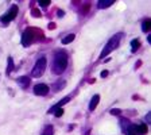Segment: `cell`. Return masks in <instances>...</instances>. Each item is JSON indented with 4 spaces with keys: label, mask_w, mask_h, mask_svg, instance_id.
<instances>
[{
    "label": "cell",
    "mask_w": 151,
    "mask_h": 135,
    "mask_svg": "<svg viewBox=\"0 0 151 135\" xmlns=\"http://www.w3.org/2000/svg\"><path fill=\"white\" fill-rule=\"evenodd\" d=\"M67 68V56L65 51H58L54 56V61H53V66H51V70L57 75H61L63 73V70Z\"/></svg>",
    "instance_id": "cell-1"
},
{
    "label": "cell",
    "mask_w": 151,
    "mask_h": 135,
    "mask_svg": "<svg viewBox=\"0 0 151 135\" xmlns=\"http://www.w3.org/2000/svg\"><path fill=\"white\" fill-rule=\"evenodd\" d=\"M122 34H117V35H113L112 38L109 39L108 42H107V45L104 46V49H103L101 54H100V58H104L107 57L109 53H112L113 50L116 49V47L119 46V43H120V39H122Z\"/></svg>",
    "instance_id": "cell-2"
},
{
    "label": "cell",
    "mask_w": 151,
    "mask_h": 135,
    "mask_svg": "<svg viewBox=\"0 0 151 135\" xmlns=\"http://www.w3.org/2000/svg\"><path fill=\"white\" fill-rule=\"evenodd\" d=\"M46 69V58L45 57H41L38 61L35 62V66L32 68V72H31V76L32 77H41L43 75V72Z\"/></svg>",
    "instance_id": "cell-3"
},
{
    "label": "cell",
    "mask_w": 151,
    "mask_h": 135,
    "mask_svg": "<svg viewBox=\"0 0 151 135\" xmlns=\"http://www.w3.org/2000/svg\"><path fill=\"white\" fill-rule=\"evenodd\" d=\"M16 15H18V7H16V6H12L7 14L1 16V22H3V23H10L11 20H14V19L16 18Z\"/></svg>",
    "instance_id": "cell-4"
},
{
    "label": "cell",
    "mask_w": 151,
    "mask_h": 135,
    "mask_svg": "<svg viewBox=\"0 0 151 135\" xmlns=\"http://www.w3.org/2000/svg\"><path fill=\"white\" fill-rule=\"evenodd\" d=\"M34 93H35L37 96H45L49 93V86L46 85V84H37L34 86Z\"/></svg>",
    "instance_id": "cell-5"
},
{
    "label": "cell",
    "mask_w": 151,
    "mask_h": 135,
    "mask_svg": "<svg viewBox=\"0 0 151 135\" xmlns=\"http://www.w3.org/2000/svg\"><path fill=\"white\" fill-rule=\"evenodd\" d=\"M32 42V32L31 30H26L25 32H23V35H22V45L25 47L30 46Z\"/></svg>",
    "instance_id": "cell-6"
},
{
    "label": "cell",
    "mask_w": 151,
    "mask_h": 135,
    "mask_svg": "<svg viewBox=\"0 0 151 135\" xmlns=\"http://www.w3.org/2000/svg\"><path fill=\"white\" fill-rule=\"evenodd\" d=\"M98 101H100V95H95V96L92 97L91 103H89V111H95L97 104H98Z\"/></svg>",
    "instance_id": "cell-7"
},
{
    "label": "cell",
    "mask_w": 151,
    "mask_h": 135,
    "mask_svg": "<svg viewBox=\"0 0 151 135\" xmlns=\"http://www.w3.org/2000/svg\"><path fill=\"white\" fill-rule=\"evenodd\" d=\"M18 84L22 86V88H27L28 84H30V77H27V76H22V77H19Z\"/></svg>",
    "instance_id": "cell-8"
},
{
    "label": "cell",
    "mask_w": 151,
    "mask_h": 135,
    "mask_svg": "<svg viewBox=\"0 0 151 135\" xmlns=\"http://www.w3.org/2000/svg\"><path fill=\"white\" fill-rule=\"evenodd\" d=\"M113 3H115L113 0H100L97 3V7L103 10V8H107V7H109V6H112Z\"/></svg>",
    "instance_id": "cell-9"
},
{
    "label": "cell",
    "mask_w": 151,
    "mask_h": 135,
    "mask_svg": "<svg viewBox=\"0 0 151 135\" xmlns=\"http://www.w3.org/2000/svg\"><path fill=\"white\" fill-rule=\"evenodd\" d=\"M135 130H136V132L139 135L140 134H147L148 128L146 127V124H140V126H135Z\"/></svg>",
    "instance_id": "cell-10"
},
{
    "label": "cell",
    "mask_w": 151,
    "mask_h": 135,
    "mask_svg": "<svg viewBox=\"0 0 151 135\" xmlns=\"http://www.w3.org/2000/svg\"><path fill=\"white\" fill-rule=\"evenodd\" d=\"M66 85V81L65 80H58V81L55 82V85H54V91H60V89H62L63 86Z\"/></svg>",
    "instance_id": "cell-11"
},
{
    "label": "cell",
    "mask_w": 151,
    "mask_h": 135,
    "mask_svg": "<svg viewBox=\"0 0 151 135\" xmlns=\"http://www.w3.org/2000/svg\"><path fill=\"white\" fill-rule=\"evenodd\" d=\"M74 38H76V35H74V34H69L67 37H65V38L62 39V43H63V45H69L72 41H74Z\"/></svg>",
    "instance_id": "cell-12"
},
{
    "label": "cell",
    "mask_w": 151,
    "mask_h": 135,
    "mask_svg": "<svg viewBox=\"0 0 151 135\" xmlns=\"http://www.w3.org/2000/svg\"><path fill=\"white\" fill-rule=\"evenodd\" d=\"M126 134L127 135H139L136 132V130H135V126H128V127L126 128Z\"/></svg>",
    "instance_id": "cell-13"
},
{
    "label": "cell",
    "mask_w": 151,
    "mask_h": 135,
    "mask_svg": "<svg viewBox=\"0 0 151 135\" xmlns=\"http://www.w3.org/2000/svg\"><path fill=\"white\" fill-rule=\"evenodd\" d=\"M14 70V60L12 57H8V66H7V75H10L11 72Z\"/></svg>",
    "instance_id": "cell-14"
},
{
    "label": "cell",
    "mask_w": 151,
    "mask_h": 135,
    "mask_svg": "<svg viewBox=\"0 0 151 135\" xmlns=\"http://www.w3.org/2000/svg\"><path fill=\"white\" fill-rule=\"evenodd\" d=\"M150 29H151V22H150V19H147V20L143 22V31L148 32L150 31Z\"/></svg>",
    "instance_id": "cell-15"
},
{
    "label": "cell",
    "mask_w": 151,
    "mask_h": 135,
    "mask_svg": "<svg viewBox=\"0 0 151 135\" xmlns=\"http://www.w3.org/2000/svg\"><path fill=\"white\" fill-rule=\"evenodd\" d=\"M139 45H140L139 41H138V39H133L132 42H131V49H132V51H136L138 47H139Z\"/></svg>",
    "instance_id": "cell-16"
},
{
    "label": "cell",
    "mask_w": 151,
    "mask_h": 135,
    "mask_svg": "<svg viewBox=\"0 0 151 135\" xmlns=\"http://www.w3.org/2000/svg\"><path fill=\"white\" fill-rule=\"evenodd\" d=\"M42 135H53V127H51V126H47Z\"/></svg>",
    "instance_id": "cell-17"
},
{
    "label": "cell",
    "mask_w": 151,
    "mask_h": 135,
    "mask_svg": "<svg viewBox=\"0 0 151 135\" xmlns=\"http://www.w3.org/2000/svg\"><path fill=\"white\" fill-rule=\"evenodd\" d=\"M54 114H55L57 117H61L63 115V108H57V110L54 111Z\"/></svg>",
    "instance_id": "cell-18"
},
{
    "label": "cell",
    "mask_w": 151,
    "mask_h": 135,
    "mask_svg": "<svg viewBox=\"0 0 151 135\" xmlns=\"http://www.w3.org/2000/svg\"><path fill=\"white\" fill-rule=\"evenodd\" d=\"M39 6H41V7H49L50 1L49 0H42V1H39Z\"/></svg>",
    "instance_id": "cell-19"
},
{
    "label": "cell",
    "mask_w": 151,
    "mask_h": 135,
    "mask_svg": "<svg viewBox=\"0 0 151 135\" xmlns=\"http://www.w3.org/2000/svg\"><path fill=\"white\" fill-rule=\"evenodd\" d=\"M111 114H112V115H120V114H122V111L113 108V110H111Z\"/></svg>",
    "instance_id": "cell-20"
},
{
    "label": "cell",
    "mask_w": 151,
    "mask_h": 135,
    "mask_svg": "<svg viewBox=\"0 0 151 135\" xmlns=\"http://www.w3.org/2000/svg\"><path fill=\"white\" fill-rule=\"evenodd\" d=\"M107 76H108V70H103L101 72V77L104 78V77H107Z\"/></svg>",
    "instance_id": "cell-21"
},
{
    "label": "cell",
    "mask_w": 151,
    "mask_h": 135,
    "mask_svg": "<svg viewBox=\"0 0 151 135\" xmlns=\"http://www.w3.org/2000/svg\"><path fill=\"white\" fill-rule=\"evenodd\" d=\"M57 15H58V16H63V11H58V12H57Z\"/></svg>",
    "instance_id": "cell-22"
},
{
    "label": "cell",
    "mask_w": 151,
    "mask_h": 135,
    "mask_svg": "<svg viewBox=\"0 0 151 135\" xmlns=\"http://www.w3.org/2000/svg\"><path fill=\"white\" fill-rule=\"evenodd\" d=\"M54 27H55V25H54V23H50V25H49V29H54Z\"/></svg>",
    "instance_id": "cell-23"
},
{
    "label": "cell",
    "mask_w": 151,
    "mask_h": 135,
    "mask_svg": "<svg viewBox=\"0 0 151 135\" xmlns=\"http://www.w3.org/2000/svg\"><path fill=\"white\" fill-rule=\"evenodd\" d=\"M146 119H147V122H151V114H148V115H147V117H146Z\"/></svg>",
    "instance_id": "cell-24"
},
{
    "label": "cell",
    "mask_w": 151,
    "mask_h": 135,
    "mask_svg": "<svg viewBox=\"0 0 151 135\" xmlns=\"http://www.w3.org/2000/svg\"><path fill=\"white\" fill-rule=\"evenodd\" d=\"M32 14H34V15H37V16H38V15H39V11H37V10H35V11H34V12H32Z\"/></svg>",
    "instance_id": "cell-25"
},
{
    "label": "cell",
    "mask_w": 151,
    "mask_h": 135,
    "mask_svg": "<svg viewBox=\"0 0 151 135\" xmlns=\"http://www.w3.org/2000/svg\"><path fill=\"white\" fill-rule=\"evenodd\" d=\"M147 41H148V43H151V34L148 35V38H147Z\"/></svg>",
    "instance_id": "cell-26"
}]
</instances>
